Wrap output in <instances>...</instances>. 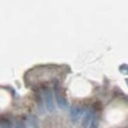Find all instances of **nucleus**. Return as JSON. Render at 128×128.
Listing matches in <instances>:
<instances>
[{
    "label": "nucleus",
    "instance_id": "5",
    "mask_svg": "<svg viewBox=\"0 0 128 128\" xmlns=\"http://www.w3.org/2000/svg\"><path fill=\"white\" fill-rule=\"evenodd\" d=\"M29 125L31 128H38V123H37V120L36 118H34L33 116H31L29 118Z\"/></svg>",
    "mask_w": 128,
    "mask_h": 128
},
{
    "label": "nucleus",
    "instance_id": "4",
    "mask_svg": "<svg viewBox=\"0 0 128 128\" xmlns=\"http://www.w3.org/2000/svg\"><path fill=\"white\" fill-rule=\"evenodd\" d=\"M55 97H56V102H57V105L60 107V108H66L68 106V102L66 100L64 99L63 96H60L59 92L57 90H55Z\"/></svg>",
    "mask_w": 128,
    "mask_h": 128
},
{
    "label": "nucleus",
    "instance_id": "3",
    "mask_svg": "<svg viewBox=\"0 0 128 128\" xmlns=\"http://www.w3.org/2000/svg\"><path fill=\"white\" fill-rule=\"evenodd\" d=\"M82 116V109L79 106H72L70 108V118L72 122H77Z\"/></svg>",
    "mask_w": 128,
    "mask_h": 128
},
{
    "label": "nucleus",
    "instance_id": "6",
    "mask_svg": "<svg viewBox=\"0 0 128 128\" xmlns=\"http://www.w3.org/2000/svg\"><path fill=\"white\" fill-rule=\"evenodd\" d=\"M14 128H26L24 122L22 120H18L16 122V125H14Z\"/></svg>",
    "mask_w": 128,
    "mask_h": 128
},
{
    "label": "nucleus",
    "instance_id": "7",
    "mask_svg": "<svg viewBox=\"0 0 128 128\" xmlns=\"http://www.w3.org/2000/svg\"><path fill=\"white\" fill-rule=\"evenodd\" d=\"M1 128H11L10 126V123L9 122H5L2 120V123H1Z\"/></svg>",
    "mask_w": 128,
    "mask_h": 128
},
{
    "label": "nucleus",
    "instance_id": "2",
    "mask_svg": "<svg viewBox=\"0 0 128 128\" xmlns=\"http://www.w3.org/2000/svg\"><path fill=\"white\" fill-rule=\"evenodd\" d=\"M44 102L46 109L49 112H52L54 110V103H53V96L50 90H46L44 94Z\"/></svg>",
    "mask_w": 128,
    "mask_h": 128
},
{
    "label": "nucleus",
    "instance_id": "1",
    "mask_svg": "<svg viewBox=\"0 0 128 128\" xmlns=\"http://www.w3.org/2000/svg\"><path fill=\"white\" fill-rule=\"evenodd\" d=\"M96 123V116L94 114L88 110L85 115H84L83 118V126L84 128H94Z\"/></svg>",
    "mask_w": 128,
    "mask_h": 128
}]
</instances>
